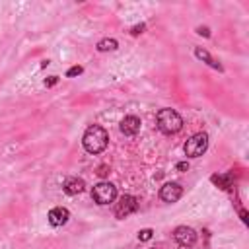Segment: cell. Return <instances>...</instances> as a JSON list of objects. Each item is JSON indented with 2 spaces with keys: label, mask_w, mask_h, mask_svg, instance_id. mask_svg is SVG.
<instances>
[{
  "label": "cell",
  "mask_w": 249,
  "mask_h": 249,
  "mask_svg": "<svg viewBox=\"0 0 249 249\" xmlns=\"http://www.w3.org/2000/svg\"><path fill=\"white\" fill-rule=\"evenodd\" d=\"M82 72H84V68H82V66H72V68H68L66 76H68V78H72V76H80Z\"/></svg>",
  "instance_id": "obj_15"
},
{
  "label": "cell",
  "mask_w": 249,
  "mask_h": 249,
  "mask_svg": "<svg viewBox=\"0 0 249 249\" xmlns=\"http://www.w3.org/2000/svg\"><path fill=\"white\" fill-rule=\"evenodd\" d=\"M107 173H109V167H107V165H99V167H97V175H99V177H105Z\"/></svg>",
  "instance_id": "obj_19"
},
{
  "label": "cell",
  "mask_w": 249,
  "mask_h": 249,
  "mask_svg": "<svg viewBox=\"0 0 249 249\" xmlns=\"http://www.w3.org/2000/svg\"><path fill=\"white\" fill-rule=\"evenodd\" d=\"M84 189H86V183H84V179H80V177H68V179L62 183V191H64L66 195H70V196L80 195Z\"/></svg>",
  "instance_id": "obj_10"
},
{
  "label": "cell",
  "mask_w": 249,
  "mask_h": 249,
  "mask_svg": "<svg viewBox=\"0 0 249 249\" xmlns=\"http://www.w3.org/2000/svg\"><path fill=\"white\" fill-rule=\"evenodd\" d=\"M107 142H109V134L99 124L88 126V130L84 132V138H82V144H84L86 152H89V154H101L107 148Z\"/></svg>",
  "instance_id": "obj_1"
},
{
  "label": "cell",
  "mask_w": 249,
  "mask_h": 249,
  "mask_svg": "<svg viewBox=\"0 0 249 249\" xmlns=\"http://www.w3.org/2000/svg\"><path fill=\"white\" fill-rule=\"evenodd\" d=\"M173 239L181 245V247H191L196 243V231L189 226H179L173 230Z\"/></svg>",
  "instance_id": "obj_6"
},
{
  "label": "cell",
  "mask_w": 249,
  "mask_h": 249,
  "mask_svg": "<svg viewBox=\"0 0 249 249\" xmlns=\"http://www.w3.org/2000/svg\"><path fill=\"white\" fill-rule=\"evenodd\" d=\"M206 148H208V134H206V132H196V134H193V136L185 142V146H183V150H185V154H187L189 158H198V156H202V154L206 152Z\"/></svg>",
  "instance_id": "obj_3"
},
{
  "label": "cell",
  "mask_w": 249,
  "mask_h": 249,
  "mask_svg": "<svg viewBox=\"0 0 249 249\" xmlns=\"http://www.w3.org/2000/svg\"><path fill=\"white\" fill-rule=\"evenodd\" d=\"M117 47H119L117 39H101V41L97 43V51H99V53H107V51H117Z\"/></svg>",
  "instance_id": "obj_13"
},
{
  "label": "cell",
  "mask_w": 249,
  "mask_h": 249,
  "mask_svg": "<svg viewBox=\"0 0 249 249\" xmlns=\"http://www.w3.org/2000/svg\"><path fill=\"white\" fill-rule=\"evenodd\" d=\"M152 235H154V230L152 228H144V230L138 231V239L140 241H148V239H152Z\"/></svg>",
  "instance_id": "obj_14"
},
{
  "label": "cell",
  "mask_w": 249,
  "mask_h": 249,
  "mask_svg": "<svg viewBox=\"0 0 249 249\" xmlns=\"http://www.w3.org/2000/svg\"><path fill=\"white\" fill-rule=\"evenodd\" d=\"M239 214H241V220H243V222H247V212H245V210H243V208H241V210H239Z\"/></svg>",
  "instance_id": "obj_21"
},
{
  "label": "cell",
  "mask_w": 249,
  "mask_h": 249,
  "mask_svg": "<svg viewBox=\"0 0 249 249\" xmlns=\"http://www.w3.org/2000/svg\"><path fill=\"white\" fill-rule=\"evenodd\" d=\"M156 124L163 134H175L183 128V119L173 109H160L156 115Z\"/></svg>",
  "instance_id": "obj_2"
},
{
  "label": "cell",
  "mask_w": 249,
  "mask_h": 249,
  "mask_svg": "<svg viewBox=\"0 0 249 249\" xmlns=\"http://www.w3.org/2000/svg\"><path fill=\"white\" fill-rule=\"evenodd\" d=\"M144 29H146V25H144V23H138V25H134V27L130 29V33H132V35H140Z\"/></svg>",
  "instance_id": "obj_16"
},
{
  "label": "cell",
  "mask_w": 249,
  "mask_h": 249,
  "mask_svg": "<svg viewBox=\"0 0 249 249\" xmlns=\"http://www.w3.org/2000/svg\"><path fill=\"white\" fill-rule=\"evenodd\" d=\"M210 181H212L216 187H220V189H230V187H231V183H233V173L212 175V177H210Z\"/></svg>",
  "instance_id": "obj_12"
},
{
  "label": "cell",
  "mask_w": 249,
  "mask_h": 249,
  "mask_svg": "<svg viewBox=\"0 0 249 249\" xmlns=\"http://www.w3.org/2000/svg\"><path fill=\"white\" fill-rule=\"evenodd\" d=\"M140 119L138 117H134V115H128V117H124L123 121H121V132L124 134V136H136L138 132H140Z\"/></svg>",
  "instance_id": "obj_8"
},
{
  "label": "cell",
  "mask_w": 249,
  "mask_h": 249,
  "mask_svg": "<svg viewBox=\"0 0 249 249\" xmlns=\"http://www.w3.org/2000/svg\"><path fill=\"white\" fill-rule=\"evenodd\" d=\"M56 82H58V76H49V80H45V86L47 88H53Z\"/></svg>",
  "instance_id": "obj_18"
},
{
  "label": "cell",
  "mask_w": 249,
  "mask_h": 249,
  "mask_svg": "<svg viewBox=\"0 0 249 249\" xmlns=\"http://www.w3.org/2000/svg\"><path fill=\"white\" fill-rule=\"evenodd\" d=\"M91 198L97 202V204H109L117 198V187L109 181H101L93 187L91 191Z\"/></svg>",
  "instance_id": "obj_4"
},
{
  "label": "cell",
  "mask_w": 249,
  "mask_h": 249,
  "mask_svg": "<svg viewBox=\"0 0 249 249\" xmlns=\"http://www.w3.org/2000/svg\"><path fill=\"white\" fill-rule=\"evenodd\" d=\"M189 169V163L187 161H179L177 163V171H187Z\"/></svg>",
  "instance_id": "obj_20"
},
{
  "label": "cell",
  "mask_w": 249,
  "mask_h": 249,
  "mask_svg": "<svg viewBox=\"0 0 249 249\" xmlns=\"http://www.w3.org/2000/svg\"><path fill=\"white\" fill-rule=\"evenodd\" d=\"M196 33H198V35H204V37H210V29H208V27H202V25L196 27Z\"/></svg>",
  "instance_id": "obj_17"
},
{
  "label": "cell",
  "mask_w": 249,
  "mask_h": 249,
  "mask_svg": "<svg viewBox=\"0 0 249 249\" xmlns=\"http://www.w3.org/2000/svg\"><path fill=\"white\" fill-rule=\"evenodd\" d=\"M195 56H196L198 60L206 62L208 66H212V68H214V70H218V72H222V70H224V68H222V64H220V62H218V60H216V58H214L206 49H202V47H195Z\"/></svg>",
  "instance_id": "obj_11"
},
{
  "label": "cell",
  "mask_w": 249,
  "mask_h": 249,
  "mask_svg": "<svg viewBox=\"0 0 249 249\" xmlns=\"http://www.w3.org/2000/svg\"><path fill=\"white\" fill-rule=\"evenodd\" d=\"M183 196V187L179 183H165L161 189H160V198L163 202H177L179 198Z\"/></svg>",
  "instance_id": "obj_7"
},
{
  "label": "cell",
  "mask_w": 249,
  "mask_h": 249,
  "mask_svg": "<svg viewBox=\"0 0 249 249\" xmlns=\"http://www.w3.org/2000/svg\"><path fill=\"white\" fill-rule=\"evenodd\" d=\"M49 224L51 226H54V228H58V226H64L66 222H68V218H70V212L66 210V208H62V206H54V208H51L49 210Z\"/></svg>",
  "instance_id": "obj_9"
},
{
  "label": "cell",
  "mask_w": 249,
  "mask_h": 249,
  "mask_svg": "<svg viewBox=\"0 0 249 249\" xmlns=\"http://www.w3.org/2000/svg\"><path fill=\"white\" fill-rule=\"evenodd\" d=\"M138 210V200H136V196H132V195H123L121 198H119V202H115V216L119 218V220H124L126 216H130V214H134Z\"/></svg>",
  "instance_id": "obj_5"
}]
</instances>
